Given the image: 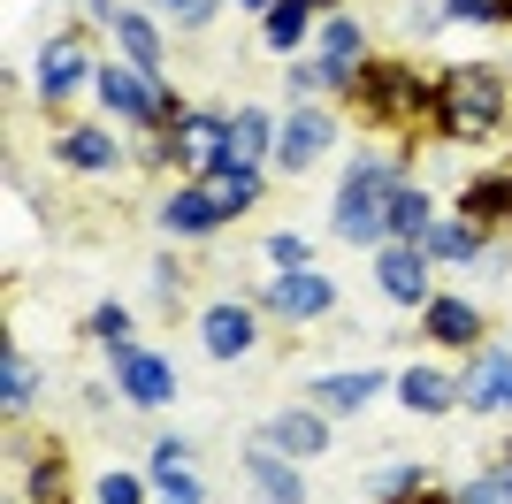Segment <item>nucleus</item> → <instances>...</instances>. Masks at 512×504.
<instances>
[{
	"label": "nucleus",
	"mask_w": 512,
	"mask_h": 504,
	"mask_svg": "<svg viewBox=\"0 0 512 504\" xmlns=\"http://www.w3.org/2000/svg\"><path fill=\"white\" fill-rule=\"evenodd\" d=\"M398 161L390 153H360V161L344 168L337 199H329V230L344 245H390V199H398Z\"/></svg>",
	"instance_id": "nucleus-1"
},
{
	"label": "nucleus",
	"mask_w": 512,
	"mask_h": 504,
	"mask_svg": "<svg viewBox=\"0 0 512 504\" xmlns=\"http://www.w3.org/2000/svg\"><path fill=\"white\" fill-rule=\"evenodd\" d=\"M367 489H375V497H383V504H398V497H406V489H421V474H413V466L398 459V466H375V474H367Z\"/></svg>",
	"instance_id": "nucleus-30"
},
{
	"label": "nucleus",
	"mask_w": 512,
	"mask_h": 504,
	"mask_svg": "<svg viewBox=\"0 0 512 504\" xmlns=\"http://www.w3.org/2000/svg\"><path fill=\"white\" fill-rule=\"evenodd\" d=\"M375 283H383L398 306H428V252L421 245H383L375 252Z\"/></svg>",
	"instance_id": "nucleus-9"
},
{
	"label": "nucleus",
	"mask_w": 512,
	"mask_h": 504,
	"mask_svg": "<svg viewBox=\"0 0 512 504\" xmlns=\"http://www.w3.org/2000/svg\"><path fill=\"white\" fill-rule=\"evenodd\" d=\"M383 382H390V375H375V367H352V375H314V405H321V413H360Z\"/></svg>",
	"instance_id": "nucleus-15"
},
{
	"label": "nucleus",
	"mask_w": 512,
	"mask_h": 504,
	"mask_svg": "<svg viewBox=\"0 0 512 504\" xmlns=\"http://www.w3.org/2000/svg\"><path fill=\"white\" fill-rule=\"evenodd\" d=\"M92 336H100L107 352H123L130 344V306H92Z\"/></svg>",
	"instance_id": "nucleus-32"
},
{
	"label": "nucleus",
	"mask_w": 512,
	"mask_h": 504,
	"mask_svg": "<svg viewBox=\"0 0 512 504\" xmlns=\"http://www.w3.org/2000/svg\"><path fill=\"white\" fill-rule=\"evenodd\" d=\"M299 8H306V16H337L344 0H299Z\"/></svg>",
	"instance_id": "nucleus-38"
},
{
	"label": "nucleus",
	"mask_w": 512,
	"mask_h": 504,
	"mask_svg": "<svg viewBox=\"0 0 512 504\" xmlns=\"http://www.w3.org/2000/svg\"><path fill=\"white\" fill-rule=\"evenodd\" d=\"M398 504H459V489H406Z\"/></svg>",
	"instance_id": "nucleus-37"
},
{
	"label": "nucleus",
	"mask_w": 512,
	"mask_h": 504,
	"mask_svg": "<svg viewBox=\"0 0 512 504\" xmlns=\"http://www.w3.org/2000/svg\"><path fill=\"white\" fill-rule=\"evenodd\" d=\"M260 39H268V54H291V46L306 39V8L299 0H276V8L260 16Z\"/></svg>",
	"instance_id": "nucleus-24"
},
{
	"label": "nucleus",
	"mask_w": 512,
	"mask_h": 504,
	"mask_svg": "<svg viewBox=\"0 0 512 504\" xmlns=\"http://www.w3.org/2000/svg\"><path fill=\"white\" fill-rule=\"evenodd\" d=\"M115 39H123V62L146 69V77H161V31H153V16H138V8H115Z\"/></svg>",
	"instance_id": "nucleus-16"
},
{
	"label": "nucleus",
	"mask_w": 512,
	"mask_h": 504,
	"mask_svg": "<svg viewBox=\"0 0 512 504\" xmlns=\"http://www.w3.org/2000/svg\"><path fill=\"white\" fill-rule=\"evenodd\" d=\"M436 344H474L482 336V314H474L467 298H428V321H421Z\"/></svg>",
	"instance_id": "nucleus-19"
},
{
	"label": "nucleus",
	"mask_w": 512,
	"mask_h": 504,
	"mask_svg": "<svg viewBox=\"0 0 512 504\" xmlns=\"http://www.w3.org/2000/svg\"><path fill=\"white\" fill-rule=\"evenodd\" d=\"M207 199L222 222H237V214H253L260 207V168H214L207 176Z\"/></svg>",
	"instance_id": "nucleus-17"
},
{
	"label": "nucleus",
	"mask_w": 512,
	"mask_h": 504,
	"mask_svg": "<svg viewBox=\"0 0 512 504\" xmlns=\"http://www.w3.org/2000/svg\"><path fill=\"white\" fill-rule=\"evenodd\" d=\"M260 252H268V268H283V275H299L306 260H314V245H306V237H291V230H276Z\"/></svg>",
	"instance_id": "nucleus-29"
},
{
	"label": "nucleus",
	"mask_w": 512,
	"mask_h": 504,
	"mask_svg": "<svg viewBox=\"0 0 512 504\" xmlns=\"http://www.w3.org/2000/svg\"><path fill=\"white\" fill-rule=\"evenodd\" d=\"M85 77H100V62H92L85 46L69 39V31H62V39H46V54H39V100H69Z\"/></svg>",
	"instance_id": "nucleus-7"
},
{
	"label": "nucleus",
	"mask_w": 512,
	"mask_h": 504,
	"mask_svg": "<svg viewBox=\"0 0 512 504\" xmlns=\"http://www.w3.org/2000/svg\"><path fill=\"white\" fill-rule=\"evenodd\" d=\"M436 84H444V138L482 146V138L505 130L512 84H505V69H497V62H451V69H436Z\"/></svg>",
	"instance_id": "nucleus-2"
},
{
	"label": "nucleus",
	"mask_w": 512,
	"mask_h": 504,
	"mask_svg": "<svg viewBox=\"0 0 512 504\" xmlns=\"http://www.w3.org/2000/svg\"><path fill=\"white\" fill-rule=\"evenodd\" d=\"M153 466H184V436H161V443H153Z\"/></svg>",
	"instance_id": "nucleus-36"
},
{
	"label": "nucleus",
	"mask_w": 512,
	"mask_h": 504,
	"mask_svg": "<svg viewBox=\"0 0 512 504\" xmlns=\"http://www.w3.org/2000/svg\"><path fill=\"white\" fill-rule=\"evenodd\" d=\"M505 398H512V352H482L467 375H459V405H467V413H497Z\"/></svg>",
	"instance_id": "nucleus-12"
},
{
	"label": "nucleus",
	"mask_w": 512,
	"mask_h": 504,
	"mask_svg": "<svg viewBox=\"0 0 512 504\" xmlns=\"http://www.w3.org/2000/svg\"><path fill=\"white\" fill-rule=\"evenodd\" d=\"M268 146H276V123H268L260 107L230 115V168H260V161H268Z\"/></svg>",
	"instance_id": "nucleus-18"
},
{
	"label": "nucleus",
	"mask_w": 512,
	"mask_h": 504,
	"mask_svg": "<svg viewBox=\"0 0 512 504\" xmlns=\"http://www.w3.org/2000/svg\"><path fill=\"white\" fill-rule=\"evenodd\" d=\"M0 398H8V413H23V405L39 398V367H31L16 344H8V359H0Z\"/></svg>",
	"instance_id": "nucleus-25"
},
{
	"label": "nucleus",
	"mask_w": 512,
	"mask_h": 504,
	"mask_svg": "<svg viewBox=\"0 0 512 504\" xmlns=\"http://www.w3.org/2000/svg\"><path fill=\"white\" fill-rule=\"evenodd\" d=\"M398 398L413 413H451L459 405V375H444V367H398Z\"/></svg>",
	"instance_id": "nucleus-14"
},
{
	"label": "nucleus",
	"mask_w": 512,
	"mask_h": 504,
	"mask_svg": "<svg viewBox=\"0 0 512 504\" xmlns=\"http://www.w3.org/2000/svg\"><path fill=\"white\" fill-rule=\"evenodd\" d=\"M115 390H123L130 405H169V398H176V367H169L161 352L123 344V352H115Z\"/></svg>",
	"instance_id": "nucleus-5"
},
{
	"label": "nucleus",
	"mask_w": 512,
	"mask_h": 504,
	"mask_svg": "<svg viewBox=\"0 0 512 504\" xmlns=\"http://www.w3.org/2000/svg\"><path fill=\"white\" fill-rule=\"evenodd\" d=\"M245 8H260V16H268V8H276V0H245Z\"/></svg>",
	"instance_id": "nucleus-40"
},
{
	"label": "nucleus",
	"mask_w": 512,
	"mask_h": 504,
	"mask_svg": "<svg viewBox=\"0 0 512 504\" xmlns=\"http://www.w3.org/2000/svg\"><path fill=\"white\" fill-rule=\"evenodd\" d=\"M505 413H512V398H505Z\"/></svg>",
	"instance_id": "nucleus-41"
},
{
	"label": "nucleus",
	"mask_w": 512,
	"mask_h": 504,
	"mask_svg": "<svg viewBox=\"0 0 512 504\" xmlns=\"http://www.w3.org/2000/svg\"><path fill=\"white\" fill-rule=\"evenodd\" d=\"M459 214L467 222H512V176H474L459 191Z\"/></svg>",
	"instance_id": "nucleus-21"
},
{
	"label": "nucleus",
	"mask_w": 512,
	"mask_h": 504,
	"mask_svg": "<svg viewBox=\"0 0 512 504\" xmlns=\"http://www.w3.org/2000/svg\"><path fill=\"white\" fill-rule=\"evenodd\" d=\"M421 252L428 260H482V222H467V214H459V222H436V230L421 237Z\"/></svg>",
	"instance_id": "nucleus-22"
},
{
	"label": "nucleus",
	"mask_w": 512,
	"mask_h": 504,
	"mask_svg": "<svg viewBox=\"0 0 512 504\" xmlns=\"http://www.w3.org/2000/svg\"><path fill=\"white\" fill-rule=\"evenodd\" d=\"M268 443H276L283 459H321L329 451V413L321 405H291V413L268 420Z\"/></svg>",
	"instance_id": "nucleus-10"
},
{
	"label": "nucleus",
	"mask_w": 512,
	"mask_h": 504,
	"mask_svg": "<svg viewBox=\"0 0 512 504\" xmlns=\"http://www.w3.org/2000/svg\"><path fill=\"white\" fill-rule=\"evenodd\" d=\"M62 161L69 168H115V138H107V130H69Z\"/></svg>",
	"instance_id": "nucleus-26"
},
{
	"label": "nucleus",
	"mask_w": 512,
	"mask_h": 504,
	"mask_svg": "<svg viewBox=\"0 0 512 504\" xmlns=\"http://www.w3.org/2000/svg\"><path fill=\"white\" fill-rule=\"evenodd\" d=\"M31 497H39V504H62V459H39V466H31Z\"/></svg>",
	"instance_id": "nucleus-34"
},
{
	"label": "nucleus",
	"mask_w": 512,
	"mask_h": 504,
	"mask_svg": "<svg viewBox=\"0 0 512 504\" xmlns=\"http://www.w3.org/2000/svg\"><path fill=\"white\" fill-rule=\"evenodd\" d=\"M329 146H337V123H329L321 107H299V115L283 123V138H276V168H314Z\"/></svg>",
	"instance_id": "nucleus-8"
},
{
	"label": "nucleus",
	"mask_w": 512,
	"mask_h": 504,
	"mask_svg": "<svg viewBox=\"0 0 512 504\" xmlns=\"http://www.w3.org/2000/svg\"><path fill=\"white\" fill-rule=\"evenodd\" d=\"M153 8H176L184 23H207L214 16V0H153Z\"/></svg>",
	"instance_id": "nucleus-35"
},
{
	"label": "nucleus",
	"mask_w": 512,
	"mask_h": 504,
	"mask_svg": "<svg viewBox=\"0 0 512 504\" xmlns=\"http://www.w3.org/2000/svg\"><path fill=\"white\" fill-rule=\"evenodd\" d=\"M321 62H337V69L367 62V39H360V23H352V16H321Z\"/></svg>",
	"instance_id": "nucleus-23"
},
{
	"label": "nucleus",
	"mask_w": 512,
	"mask_h": 504,
	"mask_svg": "<svg viewBox=\"0 0 512 504\" xmlns=\"http://www.w3.org/2000/svg\"><path fill=\"white\" fill-rule=\"evenodd\" d=\"M92 16H115V0H92Z\"/></svg>",
	"instance_id": "nucleus-39"
},
{
	"label": "nucleus",
	"mask_w": 512,
	"mask_h": 504,
	"mask_svg": "<svg viewBox=\"0 0 512 504\" xmlns=\"http://www.w3.org/2000/svg\"><path fill=\"white\" fill-rule=\"evenodd\" d=\"M276 321H321L329 306H337V283L329 275H314V268H299V275H268V298H260Z\"/></svg>",
	"instance_id": "nucleus-4"
},
{
	"label": "nucleus",
	"mask_w": 512,
	"mask_h": 504,
	"mask_svg": "<svg viewBox=\"0 0 512 504\" xmlns=\"http://www.w3.org/2000/svg\"><path fill=\"white\" fill-rule=\"evenodd\" d=\"M436 8H444V23H505L512 16L505 0H436Z\"/></svg>",
	"instance_id": "nucleus-31"
},
{
	"label": "nucleus",
	"mask_w": 512,
	"mask_h": 504,
	"mask_svg": "<svg viewBox=\"0 0 512 504\" xmlns=\"http://www.w3.org/2000/svg\"><path fill=\"white\" fill-rule=\"evenodd\" d=\"M153 497H161V504H199L207 489H199L184 466H153Z\"/></svg>",
	"instance_id": "nucleus-28"
},
{
	"label": "nucleus",
	"mask_w": 512,
	"mask_h": 504,
	"mask_svg": "<svg viewBox=\"0 0 512 504\" xmlns=\"http://www.w3.org/2000/svg\"><path fill=\"white\" fill-rule=\"evenodd\" d=\"M253 336H260V314L253 306H207V314H199V344H207V359H245L253 352Z\"/></svg>",
	"instance_id": "nucleus-6"
},
{
	"label": "nucleus",
	"mask_w": 512,
	"mask_h": 504,
	"mask_svg": "<svg viewBox=\"0 0 512 504\" xmlns=\"http://www.w3.org/2000/svg\"><path fill=\"white\" fill-rule=\"evenodd\" d=\"M92 497H100V504H146V482H138V474H100Z\"/></svg>",
	"instance_id": "nucleus-33"
},
{
	"label": "nucleus",
	"mask_w": 512,
	"mask_h": 504,
	"mask_svg": "<svg viewBox=\"0 0 512 504\" xmlns=\"http://www.w3.org/2000/svg\"><path fill=\"white\" fill-rule=\"evenodd\" d=\"M505 8H512V0H505Z\"/></svg>",
	"instance_id": "nucleus-42"
},
{
	"label": "nucleus",
	"mask_w": 512,
	"mask_h": 504,
	"mask_svg": "<svg viewBox=\"0 0 512 504\" xmlns=\"http://www.w3.org/2000/svg\"><path fill=\"white\" fill-rule=\"evenodd\" d=\"M459 504H512V459H497L490 474H474V482L459 489Z\"/></svg>",
	"instance_id": "nucleus-27"
},
{
	"label": "nucleus",
	"mask_w": 512,
	"mask_h": 504,
	"mask_svg": "<svg viewBox=\"0 0 512 504\" xmlns=\"http://www.w3.org/2000/svg\"><path fill=\"white\" fill-rule=\"evenodd\" d=\"M161 230H169V237H207V230H222V214H214L207 184L169 191V199H161Z\"/></svg>",
	"instance_id": "nucleus-13"
},
{
	"label": "nucleus",
	"mask_w": 512,
	"mask_h": 504,
	"mask_svg": "<svg viewBox=\"0 0 512 504\" xmlns=\"http://www.w3.org/2000/svg\"><path fill=\"white\" fill-rule=\"evenodd\" d=\"M62 504H69V497H62Z\"/></svg>",
	"instance_id": "nucleus-43"
},
{
	"label": "nucleus",
	"mask_w": 512,
	"mask_h": 504,
	"mask_svg": "<svg viewBox=\"0 0 512 504\" xmlns=\"http://www.w3.org/2000/svg\"><path fill=\"white\" fill-rule=\"evenodd\" d=\"M245 474H253V489L268 504H306V482H299V466L283 459L276 443H245Z\"/></svg>",
	"instance_id": "nucleus-11"
},
{
	"label": "nucleus",
	"mask_w": 512,
	"mask_h": 504,
	"mask_svg": "<svg viewBox=\"0 0 512 504\" xmlns=\"http://www.w3.org/2000/svg\"><path fill=\"white\" fill-rule=\"evenodd\" d=\"M413 69L406 62H360L352 69V92H344V100H352V115H360V123H406L413 115Z\"/></svg>",
	"instance_id": "nucleus-3"
},
{
	"label": "nucleus",
	"mask_w": 512,
	"mask_h": 504,
	"mask_svg": "<svg viewBox=\"0 0 512 504\" xmlns=\"http://www.w3.org/2000/svg\"><path fill=\"white\" fill-rule=\"evenodd\" d=\"M428 230H436V207H428V191L398 184V199H390V245H421Z\"/></svg>",
	"instance_id": "nucleus-20"
}]
</instances>
